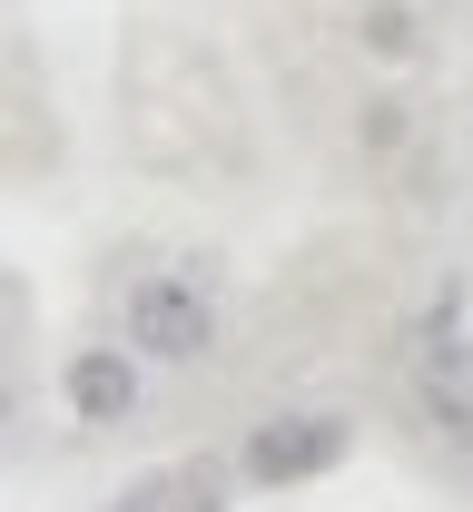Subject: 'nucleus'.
<instances>
[{
  "label": "nucleus",
  "mask_w": 473,
  "mask_h": 512,
  "mask_svg": "<svg viewBox=\"0 0 473 512\" xmlns=\"http://www.w3.org/2000/svg\"><path fill=\"white\" fill-rule=\"evenodd\" d=\"M129 335L148 355H168V365H198L207 345H217V296H207V276L188 266H148L129 286Z\"/></svg>",
  "instance_id": "1"
},
{
  "label": "nucleus",
  "mask_w": 473,
  "mask_h": 512,
  "mask_svg": "<svg viewBox=\"0 0 473 512\" xmlns=\"http://www.w3.org/2000/svg\"><path fill=\"white\" fill-rule=\"evenodd\" d=\"M345 453V424L336 414H276L247 434V483H296V473H316V463H336Z\"/></svg>",
  "instance_id": "2"
},
{
  "label": "nucleus",
  "mask_w": 473,
  "mask_h": 512,
  "mask_svg": "<svg viewBox=\"0 0 473 512\" xmlns=\"http://www.w3.org/2000/svg\"><path fill=\"white\" fill-rule=\"evenodd\" d=\"M138 365L119 355V345H89V355H69V414L79 424H129L138 414Z\"/></svg>",
  "instance_id": "3"
}]
</instances>
